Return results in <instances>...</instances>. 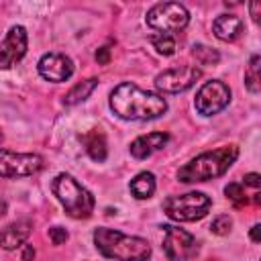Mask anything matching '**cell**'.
I'll list each match as a JSON object with an SVG mask.
<instances>
[{"mask_svg":"<svg viewBox=\"0 0 261 261\" xmlns=\"http://www.w3.org/2000/svg\"><path fill=\"white\" fill-rule=\"evenodd\" d=\"M110 108L124 120H151L167 110V102L155 92H147L130 82H124L112 90Z\"/></svg>","mask_w":261,"mask_h":261,"instance_id":"6da1fadb","label":"cell"},{"mask_svg":"<svg viewBox=\"0 0 261 261\" xmlns=\"http://www.w3.org/2000/svg\"><path fill=\"white\" fill-rule=\"evenodd\" d=\"M94 243L96 249L116 261H149L151 257V245L141 237H130L120 230L112 228H96L94 230Z\"/></svg>","mask_w":261,"mask_h":261,"instance_id":"7a4b0ae2","label":"cell"},{"mask_svg":"<svg viewBox=\"0 0 261 261\" xmlns=\"http://www.w3.org/2000/svg\"><path fill=\"white\" fill-rule=\"evenodd\" d=\"M239 157V147L237 145H226L214 151H206L192 161H188L184 167L177 171V179L184 184H194V181H206L212 177L222 175L228 171V167L234 163Z\"/></svg>","mask_w":261,"mask_h":261,"instance_id":"3957f363","label":"cell"},{"mask_svg":"<svg viewBox=\"0 0 261 261\" xmlns=\"http://www.w3.org/2000/svg\"><path fill=\"white\" fill-rule=\"evenodd\" d=\"M51 190L71 218H90L92 216L94 196L69 173H59L53 179Z\"/></svg>","mask_w":261,"mask_h":261,"instance_id":"277c9868","label":"cell"},{"mask_svg":"<svg viewBox=\"0 0 261 261\" xmlns=\"http://www.w3.org/2000/svg\"><path fill=\"white\" fill-rule=\"evenodd\" d=\"M212 200L202 192H188L179 196H169L163 202V212L177 222H194L208 214Z\"/></svg>","mask_w":261,"mask_h":261,"instance_id":"5b68a950","label":"cell"},{"mask_svg":"<svg viewBox=\"0 0 261 261\" xmlns=\"http://www.w3.org/2000/svg\"><path fill=\"white\" fill-rule=\"evenodd\" d=\"M145 20L151 29L171 35V33L186 29V24L190 22V12L179 2H161V4H155L147 12Z\"/></svg>","mask_w":261,"mask_h":261,"instance_id":"8992f818","label":"cell"},{"mask_svg":"<svg viewBox=\"0 0 261 261\" xmlns=\"http://www.w3.org/2000/svg\"><path fill=\"white\" fill-rule=\"evenodd\" d=\"M163 253L169 261H188L196 257L198 243L188 230L167 224L163 226Z\"/></svg>","mask_w":261,"mask_h":261,"instance_id":"52a82bcc","label":"cell"},{"mask_svg":"<svg viewBox=\"0 0 261 261\" xmlns=\"http://www.w3.org/2000/svg\"><path fill=\"white\" fill-rule=\"evenodd\" d=\"M43 167V157L37 153H12L0 149V177H29Z\"/></svg>","mask_w":261,"mask_h":261,"instance_id":"ba28073f","label":"cell"},{"mask_svg":"<svg viewBox=\"0 0 261 261\" xmlns=\"http://www.w3.org/2000/svg\"><path fill=\"white\" fill-rule=\"evenodd\" d=\"M230 102V90L226 84L218 82V80H212V82H206L198 94H196V110L204 116H212V114H218L220 110H224Z\"/></svg>","mask_w":261,"mask_h":261,"instance_id":"9c48e42d","label":"cell"},{"mask_svg":"<svg viewBox=\"0 0 261 261\" xmlns=\"http://www.w3.org/2000/svg\"><path fill=\"white\" fill-rule=\"evenodd\" d=\"M202 71L194 65H177L161 71L155 77V88L165 92V94H179L188 88H192L200 80Z\"/></svg>","mask_w":261,"mask_h":261,"instance_id":"30bf717a","label":"cell"},{"mask_svg":"<svg viewBox=\"0 0 261 261\" xmlns=\"http://www.w3.org/2000/svg\"><path fill=\"white\" fill-rule=\"evenodd\" d=\"M27 29L20 24L10 27L6 39L0 43V69H8L16 61H20L27 53Z\"/></svg>","mask_w":261,"mask_h":261,"instance_id":"8fae6325","label":"cell"},{"mask_svg":"<svg viewBox=\"0 0 261 261\" xmlns=\"http://www.w3.org/2000/svg\"><path fill=\"white\" fill-rule=\"evenodd\" d=\"M37 67L47 82H65L73 73V61L63 53H45Z\"/></svg>","mask_w":261,"mask_h":261,"instance_id":"7c38bea8","label":"cell"},{"mask_svg":"<svg viewBox=\"0 0 261 261\" xmlns=\"http://www.w3.org/2000/svg\"><path fill=\"white\" fill-rule=\"evenodd\" d=\"M169 141L167 133H149V135H141L130 143V155L137 159H145L149 155H153L155 151H159L165 143Z\"/></svg>","mask_w":261,"mask_h":261,"instance_id":"4fadbf2b","label":"cell"},{"mask_svg":"<svg viewBox=\"0 0 261 261\" xmlns=\"http://www.w3.org/2000/svg\"><path fill=\"white\" fill-rule=\"evenodd\" d=\"M31 228H33L31 220H18V222L8 224L0 232V247L6 249V251H14L16 247L24 245V241L31 234Z\"/></svg>","mask_w":261,"mask_h":261,"instance_id":"5bb4252c","label":"cell"},{"mask_svg":"<svg viewBox=\"0 0 261 261\" xmlns=\"http://www.w3.org/2000/svg\"><path fill=\"white\" fill-rule=\"evenodd\" d=\"M243 29H245L243 20L239 16H234V14H220L212 22V31H214V35L220 41H234V39H239Z\"/></svg>","mask_w":261,"mask_h":261,"instance_id":"9a60e30c","label":"cell"},{"mask_svg":"<svg viewBox=\"0 0 261 261\" xmlns=\"http://www.w3.org/2000/svg\"><path fill=\"white\" fill-rule=\"evenodd\" d=\"M224 194L226 198L237 206V208H243V206H249V204H259L261 200V192H247V186L243 181H232L224 188Z\"/></svg>","mask_w":261,"mask_h":261,"instance_id":"2e32d148","label":"cell"},{"mask_svg":"<svg viewBox=\"0 0 261 261\" xmlns=\"http://www.w3.org/2000/svg\"><path fill=\"white\" fill-rule=\"evenodd\" d=\"M80 139H82V143H84L88 155H90L94 161H104V159H106V155H108V149H106V137H104L98 128H92L90 133L82 135Z\"/></svg>","mask_w":261,"mask_h":261,"instance_id":"e0dca14e","label":"cell"},{"mask_svg":"<svg viewBox=\"0 0 261 261\" xmlns=\"http://www.w3.org/2000/svg\"><path fill=\"white\" fill-rule=\"evenodd\" d=\"M128 188H130V194H133L135 198L147 200V198H151V196L155 194V188H157L155 175H153L151 171H141L139 175H135V177L130 179Z\"/></svg>","mask_w":261,"mask_h":261,"instance_id":"ac0fdd59","label":"cell"},{"mask_svg":"<svg viewBox=\"0 0 261 261\" xmlns=\"http://www.w3.org/2000/svg\"><path fill=\"white\" fill-rule=\"evenodd\" d=\"M96 86H98V80H96V77H90V80H86V82H80V84H75V86L65 94L63 102H65L67 106H73V104L86 100V98L92 94V90H94Z\"/></svg>","mask_w":261,"mask_h":261,"instance_id":"d6986e66","label":"cell"},{"mask_svg":"<svg viewBox=\"0 0 261 261\" xmlns=\"http://www.w3.org/2000/svg\"><path fill=\"white\" fill-rule=\"evenodd\" d=\"M259 63H261V57L259 55H253L251 57V61H249V65H247V69H245V84H247V88H249V92H253V94H257L259 92Z\"/></svg>","mask_w":261,"mask_h":261,"instance_id":"ffe728a7","label":"cell"},{"mask_svg":"<svg viewBox=\"0 0 261 261\" xmlns=\"http://www.w3.org/2000/svg\"><path fill=\"white\" fill-rule=\"evenodd\" d=\"M151 45L161 55H173L175 53V39H173V35H165V33L151 35Z\"/></svg>","mask_w":261,"mask_h":261,"instance_id":"44dd1931","label":"cell"},{"mask_svg":"<svg viewBox=\"0 0 261 261\" xmlns=\"http://www.w3.org/2000/svg\"><path fill=\"white\" fill-rule=\"evenodd\" d=\"M192 53H194V57H196V61L200 65H212V63H218V59H220L218 51L216 49H210L206 45H194Z\"/></svg>","mask_w":261,"mask_h":261,"instance_id":"7402d4cb","label":"cell"},{"mask_svg":"<svg viewBox=\"0 0 261 261\" xmlns=\"http://www.w3.org/2000/svg\"><path fill=\"white\" fill-rule=\"evenodd\" d=\"M230 226H232V220H230V216L228 214H220V216H216L214 220H212V224H210V230L214 232V234H228L230 232Z\"/></svg>","mask_w":261,"mask_h":261,"instance_id":"603a6c76","label":"cell"},{"mask_svg":"<svg viewBox=\"0 0 261 261\" xmlns=\"http://www.w3.org/2000/svg\"><path fill=\"white\" fill-rule=\"evenodd\" d=\"M49 239L53 245H63L67 241V230L61 226H53V228H49Z\"/></svg>","mask_w":261,"mask_h":261,"instance_id":"cb8c5ba5","label":"cell"},{"mask_svg":"<svg viewBox=\"0 0 261 261\" xmlns=\"http://www.w3.org/2000/svg\"><path fill=\"white\" fill-rule=\"evenodd\" d=\"M243 184L249 186V188H253V190H259V186H261V177H259V173H247V175L243 177Z\"/></svg>","mask_w":261,"mask_h":261,"instance_id":"d4e9b609","label":"cell"},{"mask_svg":"<svg viewBox=\"0 0 261 261\" xmlns=\"http://www.w3.org/2000/svg\"><path fill=\"white\" fill-rule=\"evenodd\" d=\"M96 61L102 63V65H106V63L110 61V49H108V47L98 49V51H96Z\"/></svg>","mask_w":261,"mask_h":261,"instance_id":"484cf974","label":"cell"},{"mask_svg":"<svg viewBox=\"0 0 261 261\" xmlns=\"http://www.w3.org/2000/svg\"><path fill=\"white\" fill-rule=\"evenodd\" d=\"M33 259H35V249H33V245H27L24 251H22V259L20 261H33Z\"/></svg>","mask_w":261,"mask_h":261,"instance_id":"4316f807","label":"cell"},{"mask_svg":"<svg viewBox=\"0 0 261 261\" xmlns=\"http://www.w3.org/2000/svg\"><path fill=\"white\" fill-rule=\"evenodd\" d=\"M249 8H251V16H253V20L257 22V20H259V8H261V4H259V2H251Z\"/></svg>","mask_w":261,"mask_h":261,"instance_id":"83f0119b","label":"cell"},{"mask_svg":"<svg viewBox=\"0 0 261 261\" xmlns=\"http://www.w3.org/2000/svg\"><path fill=\"white\" fill-rule=\"evenodd\" d=\"M259 230H261L259 224H255V226L251 228V239H253V243H259Z\"/></svg>","mask_w":261,"mask_h":261,"instance_id":"f1b7e54d","label":"cell"},{"mask_svg":"<svg viewBox=\"0 0 261 261\" xmlns=\"http://www.w3.org/2000/svg\"><path fill=\"white\" fill-rule=\"evenodd\" d=\"M6 214V202L4 200H0V218Z\"/></svg>","mask_w":261,"mask_h":261,"instance_id":"f546056e","label":"cell"},{"mask_svg":"<svg viewBox=\"0 0 261 261\" xmlns=\"http://www.w3.org/2000/svg\"><path fill=\"white\" fill-rule=\"evenodd\" d=\"M0 143H2V133H0Z\"/></svg>","mask_w":261,"mask_h":261,"instance_id":"4dcf8cb0","label":"cell"},{"mask_svg":"<svg viewBox=\"0 0 261 261\" xmlns=\"http://www.w3.org/2000/svg\"><path fill=\"white\" fill-rule=\"evenodd\" d=\"M208 261H218V259H208Z\"/></svg>","mask_w":261,"mask_h":261,"instance_id":"1f68e13d","label":"cell"}]
</instances>
